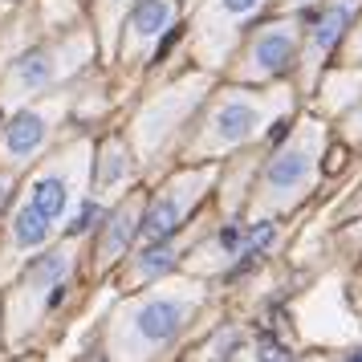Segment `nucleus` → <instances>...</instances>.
I'll use <instances>...</instances> for the list:
<instances>
[{
	"instance_id": "nucleus-1",
	"label": "nucleus",
	"mask_w": 362,
	"mask_h": 362,
	"mask_svg": "<svg viewBox=\"0 0 362 362\" xmlns=\"http://www.w3.org/2000/svg\"><path fill=\"white\" fill-rule=\"evenodd\" d=\"M313 151H317V139H313V134L281 151L277 159L269 163V171H264V192H269V196H293V192H301L305 180H310Z\"/></svg>"
},
{
	"instance_id": "nucleus-2",
	"label": "nucleus",
	"mask_w": 362,
	"mask_h": 362,
	"mask_svg": "<svg viewBox=\"0 0 362 362\" xmlns=\"http://www.w3.org/2000/svg\"><path fill=\"white\" fill-rule=\"evenodd\" d=\"M199 187H204V180H187V183H180V187H171L163 199H155L147 220H143V236H147V240H163L167 232L187 216V208L196 204Z\"/></svg>"
},
{
	"instance_id": "nucleus-3",
	"label": "nucleus",
	"mask_w": 362,
	"mask_h": 362,
	"mask_svg": "<svg viewBox=\"0 0 362 362\" xmlns=\"http://www.w3.org/2000/svg\"><path fill=\"white\" fill-rule=\"evenodd\" d=\"M187 310H192L187 301H171V297H159V301L143 305L139 317H134L139 338H143V342H167V338H175V329L183 326Z\"/></svg>"
},
{
	"instance_id": "nucleus-4",
	"label": "nucleus",
	"mask_w": 362,
	"mask_h": 362,
	"mask_svg": "<svg viewBox=\"0 0 362 362\" xmlns=\"http://www.w3.org/2000/svg\"><path fill=\"white\" fill-rule=\"evenodd\" d=\"M257 127V106L252 102H228L216 110V143H240Z\"/></svg>"
},
{
	"instance_id": "nucleus-5",
	"label": "nucleus",
	"mask_w": 362,
	"mask_h": 362,
	"mask_svg": "<svg viewBox=\"0 0 362 362\" xmlns=\"http://www.w3.org/2000/svg\"><path fill=\"white\" fill-rule=\"evenodd\" d=\"M252 62L261 74H281V69L293 62V37L285 33V29H273V33H264L257 41V49H252Z\"/></svg>"
},
{
	"instance_id": "nucleus-6",
	"label": "nucleus",
	"mask_w": 362,
	"mask_h": 362,
	"mask_svg": "<svg viewBox=\"0 0 362 362\" xmlns=\"http://www.w3.org/2000/svg\"><path fill=\"white\" fill-rule=\"evenodd\" d=\"M350 21H354V0H342V4H334L326 17L317 21V33H313V45L326 53V49H334V41L350 29Z\"/></svg>"
},
{
	"instance_id": "nucleus-7",
	"label": "nucleus",
	"mask_w": 362,
	"mask_h": 362,
	"mask_svg": "<svg viewBox=\"0 0 362 362\" xmlns=\"http://www.w3.org/2000/svg\"><path fill=\"white\" fill-rule=\"evenodd\" d=\"M171 17H175L171 0H143V4L134 8L131 29H134L139 37H155L159 29H171Z\"/></svg>"
},
{
	"instance_id": "nucleus-8",
	"label": "nucleus",
	"mask_w": 362,
	"mask_h": 362,
	"mask_svg": "<svg viewBox=\"0 0 362 362\" xmlns=\"http://www.w3.org/2000/svg\"><path fill=\"white\" fill-rule=\"evenodd\" d=\"M45 139V122L37 115H17L13 118V127H8V151L13 155H29V151H37V143Z\"/></svg>"
},
{
	"instance_id": "nucleus-9",
	"label": "nucleus",
	"mask_w": 362,
	"mask_h": 362,
	"mask_svg": "<svg viewBox=\"0 0 362 362\" xmlns=\"http://www.w3.org/2000/svg\"><path fill=\"white\" fill-rule=\"evenodd\" d=\"M131 232H134V204H127V208L110 220V232H106V240H102V257H106V261L118 257V252L127 248V240H131Z\"/></svg>"
},
{
	"instance_id": "nucleus-10",
	"label": "nucleus",
	"mask_w": 362,
	"mask_h": 362,
	"mask_svg": "<svg viewBox=\"0 0 362 362\" xmlns=\"http://www.w3.org/2000/svg\"><path fill=\"white\" fill-rule=\"evenodd\" d=\"M66 199H69V196H66V183L53 180V175H49V180H41V183L33 187V208H37L41 216H49V220H53V216H62Z\"/></svg>"
},
{
	"instance_id": "nucleus-11",
	"label": "nucleus",
	"mask_w": 362,
	"mask_h": 362,
	"mask_svg": "<svg viewBox=\"0 0 362 362\" xmlns=\"http://www.w3.org/2000/svg\"><path fill=\"white\" fill-rule=\"evenodd\" d=\"M49 236V216H41L29 204V208H21V216H17V240L21 245H41Z\"/></svg>"
},
{
	"instance_id": "nucleus-12",
	"label": "nucleus",
	"mask_w": 362,
	"mask_h": 362,
	"mask_svg": "<svg viewBox=\"0 0 362 362\" xmlns=\"http://www.w3.org/2000/svg\"><path fill=\"white\" fill-rule=\"evenodd\" d=\"M269 245H273V224H257L248 236H240V245H236V257H240V264H236L232 273H240V269H245V264L252 261L261 248H269Z\"/></svg>"
},
{
	"instance_id": "nucleus-13",
	"label": "nucleus",
	"mask_w": 362,
	"mask_h": 362,
	"mask_svg": "<svg viewBox=\"0 0 362 362\" xmlns=\"http://www.w3.org/2000/svg\"><path fill=\"white\" fill-rule=\"evenodd\" d=\"M171 264H175V252H171L167 245H155L151 252H143V261H139V273H143V277H159V273H167Z\"/></svg>"
},
{
	"instance_id": "nucleus-14",
	"label": "nucleus",
	"mask_w": 362,
	"mask_h": 362,
	"mask_svg": "<svg viewBox=\"0 0 362 362\" xmlns=\"http://www.w3.org/2000/svg\"><path fill=\"white\" fill-rule=\"evenodd\" d=\"M17 78L25 86H45L49 82V62H45L41 53H33V57H25V62L17 66Z\"/></svg>"
},
{
	"instance_id": "nucleus-15",
	"label": "nucleus",
	"mask_w": 362,
	"mask_h": 362,
	"mask_svg": "<svg viewBox=\"0 0 362 362\" xmlns=\"http://www.w3.org/2000/svg\"><path fill=\"white\" fill-rule=\"evenodd\" d=\"M118 159H122V155H118V147L106 151V163H102V171H98L102 183H118V180H122V163H118Z\"/></svg>"
},
{
	"instance_id": "nucleus-16",
	"label": "nucleus",
	"mask_w": 362,
	"mask_h": 362,
	"mask_svg": "<svg viewBox=\"0 0 362 362\" xmlns=\"http://www.w3.org/2000/svg\"><path fill=\"white\" fill-rule=\"evenodd\" d=\"M257 354H261V362H289V354H285V346L273 342V338H261V346H257Z\"/></svg>"
},
{
	"instance_id": "nucleus-17",
	"label": "nucleus",
	"mask_w": 362,
	"mask_h": 362,
	"mask_svg": "<svg viewBox=\"0 0 362 362\" xmlns=\"http://www.w3.org/2000/svg\"><path fill=\"white\" fill-rule=\"evenodd\" d=\"M257 4H261V0H220V8H224L228 17H248Z\"/></svg>"
},
{
	"instance_id": "nucleus-18",
	"label": "nucleus",
	"mask_w": 362,
	"mask_h": 362,
	"mask_svg": "<svg viewBox=\"0 0 362 362\" xmlns=\"http://www.w3.org/2000/svg\"><path fill=\"white\" fill-rule=\"evenodd\" d=\"M94 216H98V208H82V216H78V220L69 224V232H86V228H90V220H94Z\"/></svg>"
},
{
	"instance_id": "nucleus-19",
	"label": "nucleus",
	"mask_w": 362,
	"mask_h": 362,
	"mask_svg": "<svg viewBox=\"0 0 362 362\" xmlns=\"http://www.w3.org/2000/svg\"><path fill=\"white\" fill-rule=\"evenodd\" d=\"M285 134H289V118H277V122L269 127V143H281Z\"/></svg>"
},
{
	"instance_id": "nucleus-20",
	"label": "nucleus",
	"mask_w": 362,
	"mask_h": 362,
	"mask_svg": "<svg viewBox=\"0 0 362 362\" xmlns=\"http://www.w3.org/2000/svg\"><path fill=\"white\" fill-rule=\"evenodd\" d=\"M175 37H180V29H171V33H167L163 41H159V53H155V57H159V62H163V57H167V49H171V45H175Z\"/></svg>"
},
{
	"instance_id": "nucleus-21",
	"label": "nucleus",
	"mask_w": 362,
	"mask_h": 362,
	"mask_svg": "<svg viewBox=\"0 0 362 362\" xmlns=\"http://www.w3.org/2000/svg\"><path fill=\"white\" fill-rule=\"evenodd\" d=\"M220 240H224L228 248H236V245H240V232H236V228H224V232H220Z\"/></svg>"
},
{
	"instance_id": "nucleus-22",
	"label": "nucleus",
	"mask_w": 362,
	"mask_h": 362,
	"mask_svg": "<svg viewBox=\"0 0 362 362\" xmlns=\"http://www.w3.org/2000/svg\"><path fill=\"white\" fill-rule=\"evenodd\" d=\"M4 199H8V180L0 175V208H4Z\"/></svg>"
},
{
	"instance_id": "nucleus-23",
	"label": "nucleus",
	"mask_w": 362,
	"mask_h": 362,
	"mask_svg": "<svg viewBox=\"0 0 362 362\" xmlns=\"http://www.w3.org/2000/svg\"><path fill=\"white\" fill-rule=\"evenodd\" d=\"M346 362H362V350H354V354H350V358H346Z\"/></svg>"
}]
</instances>
